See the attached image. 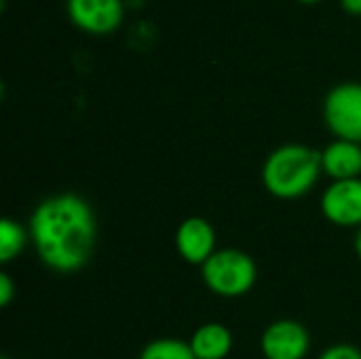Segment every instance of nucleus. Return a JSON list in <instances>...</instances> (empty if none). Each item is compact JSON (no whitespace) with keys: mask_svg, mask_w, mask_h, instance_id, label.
<instances>
[{"mask_svg":"<svg viewBox=\"0 0 361 359\" xmlns=\"http://www.w3.org/2000/svg\"><path fill=\"white\" fill-rule=\"evenodd\" d=\"M95 216L78 195L44 199L30 216V237L44 267L57 273L82 269L95 245Z\"/></svg>","mask_w":361,"mask_h":359,"instance_id":"1","label":"nucleus"},{"mask_svg":"<svg viewBox=\"0 0 361 359\" xmlns=\"http://www.w3.org/2000/svg\"><path fill=\"white\" fill-rule=\"evenodd\" d=\"M322 152L305 144L275 148L262 165V184L277 199H298L319 180Z\"/></svg>","mask_w":361,"mask_h":359,"instance_id":"2","label":"nucleus"},{"mask_svg":"<svg viewBox=\"0 0 361 359\" xmlns=\"http://www.w3.org/2000/svg\"><path fill=\"white\" fill-rule=\"evenodd\" d=\"M203 284L222 298H239L254 290L258 279V267L254 258L241 250H218L201 267Z\"/></svg>","mask_w":361,"mask_h":359,"instance_id":"3","label":"nucleus"},{"mask_svg":"<svg viewBox=\"0 0 361 359\" xmlns=\"http://www.w3.org/2000/svg\"><path fill=\"white\" fill-rule=\"evenodd\" d=\"M324 118L338 140L361 144V83H341L324 99Z\"/></svg>","mask_w":361,"mask_h":359,"instance_id":"4","label":"nucleus"},{"mask_svg":"<svg viewBox=\"0 0 361 359\" xmlns=\"http://www.w3.org/2000/svg\"><path fill=\"white\" fill-rule=\"evenodd\" d=\"M309 349V330L296 320H279L271 324L260 339L264 359H305Z\"/></svg>","mask_w":361,"mask_h":359,"instance_id":"5","label":"nucleus"},{"mask_svg":"<svg viewBox=\"0 0 361 359\" xmlns=\"http://www.w3.org/2000/svg\"><path fill=\"white\" fill-rule=\"evenodd\" d=\"M322 214L328 222L353 229L361 226V178L332 182L322 197Z\"/></svg>","mask_w":361,"mask_h":359,"instance_id":"6","label":"nucleus"},{"mask_svg":"<svg viewBox=\"0 0 361 359\" xmlns=\"http://www.w3.org/2000/svg\"><path fill=\"white\" fill-rule=\"evenodd\" d=\"M176 248L184 262L192 267H203L218 252L216 231L205 218H186L176 231Z\"/></svg>","mask_w":361,"mask_h":359,"instance_id":"7","label":"nucleus"},{"mask_svg":"<svg viewBox=\"0 0 361 359\" xmlns=\"http://www.w3.org/2000/svg\"><path fill=\"white\" fill-rule=\"evenodd\" d=\"M68 13L76 25L93 34L112 32L123 19L121 0H68Z\"/></svg>","mask_w":361,"mask_h":359,"instance_id":"8","label":"nucleus"},{"mask_svg":"<svg viewBox=\"0 0 361 359\" xmlns=\"http://www.w3.org/2000/svg\"><path fill=\"white\" fill-rule=\"evenodd\" d=\"M322 169L334 182L361 178V146L349 140H334L322 152Z\"/></svg>","mask_w":361,"mask_h":359,"instance_id":"9","label":"nucleus"},{"mask_svg":"<svg viewBox=\"0 0 361 359\" xmlns=\"http://www.w3.org/2000/svg\"><path fill=\"white\" fill-rule=\"evenodd\" d=\"M197 359H226L233 351V334L218 322L203 324L188 341Z\"/></svg>","mask_w":361,"mask_h":359,"instance_id":"10","label":"nucleus"},{"mask_svg":"<svg viewBox=\"0 0 361 359\" xmlns=\"http://www.w3.org/2000/svg\"><path fill=\"white\" fill-rule=\"evenodd\" d=\"M25 241H27V235L15 220L11 218L0 220V262L2 264L15 260L23 252Z\"/></svg>","mask_w":361,"mask_h":359,"instance_id":"11","label":"nucleus"},{"mask_svg":"<svg viewBox=\"0 0 361 359\" xmlns=\"http://www.w3.org/2000/svg\"><path fill=\"white\" fill-rule=\"evenodd\" d=\"M140 359H197L190 345L180 339H157L144 347Z\"/></svg>","mask_w":361,"mask_h":359,"instance_id":"12","label":"nucleus"},{"mask_svg":"<svg viewBox=\"0 0 361 359\" xmlns=\"http://www.w3.org/2000/svg\"><path fill=\"white\" fill-rule=\"evenodd\" d=\"M319 359H361V351L353 345H332L319 355Z\"/></svg>","mask_w":361,"mask_h":359,"instance_id":"13","label":"nucleus"},{"mask_svg":"<svg viewBox=\"0 0 361 359\" xmlns=\"http://www.w3.org/2000/svg\"><path fill=\"white\" fill-rule=\"evenodd\" d=\"M15 296V286H13V279L6 275V273H0V305L2 307H8L11 300Z\"/></svg>","mask_w":361,"mask_h":359,"instance_id":"14","label":"nucleus"},{"mask_svg":"<svg viewBox=\"0 0 361 359\" xmlns=\"http://www.w3.org/2000/svg\"><path fill=\"white\" fill-rule=\"evenodd\" d=\"M343 6L353 15H361V0H343Z\"/></svg>","mask_w":361,"mask_h":359,"instance_id":"15","label":"nucleus"},{"mask_svg":"<svg viewBox=\"0 0 361 359\" xmlns=\"http://www.w3.org/2000/svg\"><path fill=\"white\" fill-rule=\"evenodd\" d=\"M355 252H357V256H360L361 260V226L357 229V235H355Z\"/></svg>","mask_w":361,"mask_h":359,"instance_id":"16","label":"nucleus"},{"mask_svg":"<svg viewBox=\"0 0 361 359\" xmlns=\"http://www.w3.org/2000/svg\"><path fill=\"white\" fill-rule=\"evenodd\" d=\"M302 2H315V0H302Z\"/></svg>","mask_w":361,"mask_h":359,"instance_id":"17","label":"nucleus"},{"mask_svg":"<svg viewBox=\"0 0 361 359\" xmlns=\"http://www.w3.org/2000/svg\"><path fill=\"white\" fill-rule=\"evenodd\" d=\"M2 359H8V358H2Z\"/></svg>","mask_w":361,"mask_h":359,"instance_id":"18","label":"nucleus"}]
</instances>
